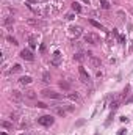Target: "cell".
Masks as SVG:
<instances>
[{"label": "cell", "mask_w": 133, "mask_h": 135, "mask_svg": "<svg viewBox=\"0 0 133 135\" xmlns=\"http://www.w3.org/2000/svg\"><path fill=\"white\" fill-rule=\"evenodd\" d=\"M27 22L30 24V25L36 27V28H41V27H44V22H42V21H39V19H28Z\"/></svg>", "instance_id": "obj_11"}, {"label": "cell", "mask_w": 133, "mask_h": 135, "mask_svg": "<svg viewBox=\"0 0 133 135\" xmlns=\"http://www.w3.org/2000/svg\"><path fill=\"white\" fill-rule=\"evenodd\" d=\"M88 58H89V61H91V66H92V68H95V69H99V68L102 66V61H100V58L94 57L92 53H88Z\"/></svg>", "instance_id": "obj_6"}, {"label": "cell", "mask_w": 133, "mask_h": 135, "mask_svg": "<svg viewBox=\"0 0 133 135\" xmlns=\"http://www.w3.org/2000/svg\"><path fill=\"white\" fill-rule=\"evenodd\" d=\"M118 39L121 44H124V41H125V36H122V35H118Z\"/></svg>", "instance_id": "obj_28"}, {"label": "cell", "mask_w": 133, "mask_h": 135, "mask_svg": "<svg viewBox=\"0 0 133 135\" xmlns=\"http://www.w3.org/2000/svg\"><path fill=\"white\" fill-rule=\"evenodd\" d=\"M41 94L44 96V98H49V99H55V101H58V99H61V94L57 93V91L53 90H49V88H46V90H42Z\"/></svg>", "instance_id": "obj_2"}, {"label": "cell", "mask_w": 133, "mask_h": 135, "mask_svg": "<svg viewBox=\"0 0 133 135\" xmlns=\"http://www.w3.org/2000/svg\"><path fill=\"white\" fill-rule=\"evenodd\" d=\"M53 118L50 116V115H44V116H39L38 118V124H41V126H44V127H50L53 124Z\"/></svg>", "instance_id": "obj_3"}, {"label": "cell", "mask_w": 133, "mask_h": 135, "mask_svg": "<svg viewBox=\"0 0 133 135\" xmlns=\"http://www.w3.org/2000/svg\"><path fill=\"white\" fill-rule=\"evenodd\" d=\"M42 82H46V83L50 82V72H44L42 74Z\"/></svg>", "instance_id": "obj_21"}, {"label": "cell", "mask_w": 133, "mask_h": 135, "mask_svg": "<svg viewBox=\"0 0 133 135\" xmlns=\"http://www.w3.org/2000/svg\"><path fill=\"white\" fill-rule=\"evenodd\" d=\"M17 116H19V113H17V112H13L11 115H10V119H11V123H13V121H17V119H19Z\"/></svg>", "instance_id": "obj_24"}, {"label": "cell", "mask_w": 133, "mask_h": 135, "mask_svg": "<svg viewBox=\"0 0 133 135\" xmlns=\"http://www.w3.org/2000/svg\"><path fill=\"white\" fill-rule=\"evenodd\" d=\"M24 98H27V99H30V101H33V99L36 98V91H33V90H27L25 93H24Z\"/></svg>", "instance_id": "obj_13"}, {"label": "cell", "mask_w": 133, "mask_h": 135, "mask_svg": "<svg viewBox=\"0 0 133 135\" xmlns=\"http://www.w3.org/2000/svg\"><path fill=\"white\" fill-rule=\"evenodd\" d=\"M67 99H71V101H74V102H78L80 96H78V93H67Z\"/></svg>", "instance_id": "obj_15"}, {"label": "cell", "mask_w": 133, "mask_h": 135, "mask_svg": "<svg viewBox=\"0 0 133 135\" xmlns=\"http://www.w3.org/2000/svg\"><path fill=\"white\" fill-rule=\"evenodd\" d=\"M20 71H22V66H20V64H14V66L10 69L11 74H16V72H20Z\"/></svg>", "instance_id": "obj_19"}, {"label": "cell", "mask_w": 133, "mask_h": 135, "mask_svg": "<svg viewBox=\"0 0 133 135\" xmlns=\"http://www.w3.org/2000/svg\"><path fill=\"white\" fill-rule=\"evenodd\" d=\"M85 42L92 44V46H97L100 42V38L97 36L95 33H86V35H85Z\"/></svg>", "instance_id": "obj_4"}, {"label": "cell", "mask_w": 133, "mask_h": 135, "mask_svg": "<svg viewBox=\"0 0 133 135\" xmlns=\"http://www.w3.org/2000/svg\"><path fill=\"white\" fill-rule=\"evenodd\" d=\"M83 3H86V5H89V0H81Z\"/></svg>", "instance_id": "obj_32"}, {"label": "cell", "mask_w": 133, "mask_h": 135, "mask_svg": "<svg viewBox=\"0 0 133 135\" xmlns=\"http://www.w3.org/2000/svg\"><path fill=\"white\" fill-rule=\"evenodd\" d=\"M118 135H124V129H121V130H119V134Z\"/></svg>", "instance_id": "obj_31"}, {"label": "cell", "mask_w": 133, "mask_h": 135, "mask_svg": "<svg viewBox=\"0 0 133 135\" xmlns=\"http://www.w3.org/2000/svg\"><path fill=\"white\" fill-rule=\"evenodd\" d=\"M19 83L20 85H28V83H31V77L30 75H24V77L19 79Z\"/></svg>", "instance_id": "obj_14"}, {"label": "cell", "mask_w": 133, "mask_h": 135, "mask_svg": "<svg viewBox=\"0 0 133 135\" xmlns=\"http://www.w3.org/2000/svg\"><path fill=\"white\" fill-rule=\"evenodd\" d=\"M36 107H39V109H46L47 105L44 104V102H36Z\"/></svg>", "instance_id": "obj_27"}, {"label": "cell", "mask_w": 133, "mask_h": 135, "mask_svg": "<svg viewBox=\"0 0 133 135\" xmlns=\"http://www.w3.org/2000/svg\"><path fill=\"white\" fill-rule=\"evenodd\" d=\"M89 24H91L92 27H95V28H100V30H103V25L100 22H97V21H94V19H89Z\"/></svg>", "instance_id": "obj_17"}, {"label": "cell", "mask_w": 133, "mask_h": 135, "mask_svg": "<svg viewBox=\"0 0 133 135\" xmlns=\"http://www.w3.org/2000/svg\"><path fill=\"white\" fill-rule=\"evenodd\" d=\"M60 86H61V88H64V90H67V88H69V83H66V82H61V83H60Z\"/></svg>", "instance_id": "obj_30"}, {"label": "cell", "mask_w": 133, "mask_h": 135, "mask_svg": "<svg viewBox=\"0 0 133 135\" xmlns=\"http://www.w3.org/2000/svg\"><path fill=\"white\" fill-rule=\"evenodd\" d=\"M72 11H75V13H81V6H80V3L74 2V3H72Z\"/></svg>", "instance_id": "obj_20"}, {"label": "cell", "mask_w": 133, "mask_h": 135, "mask_svg": "<svg viewBox=\"0 0 133 135\" xmlns=\"http://www.w3.org/2000/svg\"><path fill=\"white\" fill-rule=\"evenodd\" d=\"M22 135H33V134H22Z\"/></svg>", "instance_id": "obj_33"}, {"label": "cell", "mask_w": 133, "mask_h": 135, "mask_svg": "<svg viewBox=\"0 0 133 135\" xmlns=\"http://www.w3.org/2000/svg\"><path fill=\"white\" fill-rule=\"evenodd\" d=\"M2 127H5V129H11V127H13V123H10V121H2Z\"/></svg>", "instance_id": "obj_23"}, {"label": "cell", "mask_w": 133, "mask_h": 135, "mask_svg": "<svg viewBox=\"0 0 133 135\" xmlns=\"http://www.w3.org/2000/svg\"><path fill=\"white\" fill-rule=\"evenodd\" d=\"M100 8H102V10H110V2H108V0H100Z\"/></svg>", "instance_id": "obj_18"}, {"label": "cell", "mask_w": 133, "mask_h": 135, "mask_svg": "<svg viewBox=\"0 0 133 135\" xmlns=\"http://www.w3.org/2000/svg\"><path fill=\"white\" fill-rule=\"evenodd\" d=\"M34 46H36V42H34V38L30 36V49H34Z\"/></svg>", "instance_id": "obj_26"}, {"label": "cell", "mask_w": 133, "mask_h": 135, "mask_svg": "<svg viewBox=\"0 0 133 135\" xmlns=\"http://www.w3.org/2000/svg\"><path fill=\"white\" fill-rule=\"evenodd\" d=\"M61 58H63V55H61L60 52H55L52 55V64L53 66H60L61 64Z\"/></svg>", "instance_id": "obj_8"}, {"label": "cell", "mask_w": 133, "mask_h": 135, "mask_svg": "<svg viewBox=\"0 0 133 135\" xmlns=\"http://www.w3.org/2000/svg\"><path fill=\"white\" fill-rule=\"evenodd\" d=\"M6 39H8V42H10V44H13V46H17V44H19V42H17V39H16V38H13V36H8Z\"/></svg>", "instance_id": "obj_22"}, {"label": "cell", "mask_w": 133, "mask_h": 135, "mask_svg": "<svg viewBox=\"0 0 133 135\" xmlns=\"http://www.w3.org/2000/svg\"><path fill=\"white\" fill-rule=\"evenodd\" d=\"M20 57H22L24 60H27V61H33L34 60V55H33V52H31L30 49H22L20 50Z\"/></svg>", "instance_id": "obj_5"}, {"label": "cell", "mask_w": 133, "mask_h": 135, "mask_svg": "<svg viewBox=\"0 0 133 135\" xmlns=\"http://www.w3.org/2000/svg\"><path fill=\"white\" fill-rule=\"evenodd\" d=\"M10 98H11V101H14V102H20L24 99V93H20V91H17V90H13L11 94H10Z\"/></svg>", "instance_id": "obj_7"}, {"label": "cell", "mask_w": 133, "mask_h": 135, "mask_svg": "<svg viewBox=\"0 0 133 135\" xmlns=\"http://www.w3.org/2000/svg\"><path fill=\"white\" fill-rule=\"evenodd\" d=\"M74 17H75V16H74V13H69V14H66V19H67V21H72Z\"/></svg>", "instance_id": "obj_29"}, {"label": "cell", "mask_w": 133, "mask_h": 135, "mask_svg": "<svg viewBox=\"0 0 133 135\" xmlns=\"http://www.w3.org/2000/svg\"><path fill=\"white\" fill-rule=\"evenodd\" d=\"M78 74H80V80H81L85 85H91V77H89V74L86 72V69H85L83 66L78 68Z\"/></svg>", "instance_id": "obj_1"}, {"label": "cell", "mask_w": 133, "mask_h": 135, "mask_svg": "<svg viewBox=\"0 0 133 135\" xmlns=\"http://www.w3.org/2000/svg\"><path fill=\"white\" fill-rule=\"evenodd\" d=\"M53 112H55V115H58V116H66V110L63 105H53Z\"/></svg>", "instance_id": "obj_10"}, {"label": "cell", "mask_w": 133, "mask_h": 135, "mask_svg": "<svg viewBox=\"0 0 133 135\" xmlns=\"http://www.w3.org/2000/svg\"><path fill=\"white\" fill-rule=\"evenodd\" d=\"M119 104H121V102H119V101H114V102H111V110H113V112H114V110H116V109H118V107H119Z\"/></svg>", "instance_id": "obj_25"}, {"label": "cell", "mask_w": 133, "mask_h": 135, "mask_svg": "<svg viewBox=\"0 0 133 135\" xmlns=\"http://www.w3.org/2000/svg\"><path fill=\"white\" fill-rule=\"evenodd\" d=\"M85 58H86V57H85V53H81V52H80V53H75V55H74V60L78 61V63H81Z\"/></svg>", "instance_id": "obj_16"}, {"label": "cell", "mask_w": 133, "mask_h": 135, "mask_svg": "<svg viewBox=\"0 0 133 135\" xmlns=\"http://www.w3.org/2000/svg\"><path fill=\"white\" fill-rule=\"evenodd\" d=\"M69 30H71V33H72L75 38H77V36H80V35L83 33V31H81V28H80L78 25H72L71 28H69Z\"/></svg>", "instance_id": "obj_12"}, {"label": "cell", "mask_w": 133, "mask_h": 135, "mask_svg": "<svg viewBox=\"0 0 133 135\" xmlns=\"http://www.w3.org/2000/svg\"><path fill=\"white\" fill-rule=\"evenodd\" d=\"M13 22H14V17H13V16H5V17L2 19V25L8 27V28L13 25Z\"/></svg>", "instance_id": "obj_9"}]
</instances>
